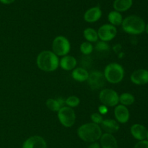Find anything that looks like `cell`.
<instances>
[{
	"instance_id": "obj_1",
	"label": "cell",
	"mask_w": 148,
	"mask_h": 148,
	"mask_svg": "<svg viewBox=\"0 0 148 148\" xmlns=\"http://www.w3.org/2000/svg\"><path fill=\"white\" fill-rule=\"evenodd\" d=\"M36 64L38 68L46 72H52L58 68L59 60L57 55L49 50L42 51L38 54L36 59Z\"/></svg>"
},
{
	"instance_id": "obj_2",
	"label": "cell",
	"mask_w": 148,
	"mask_h": 148,
	"mask_svg": "<svg viewBox=\"0 0 148 148\" xmlns=\"http://www.w3.org/2000/svg\"><path fill=\"white\" fill-rule=\"evenodd\" d=\"M77 135L85 142H95L101 138L102 129L96 123H87L78 128Z\"/></svg>"
},
{
	"instance_id": "obj_3",
	"label": "cell",
	"mask_w": 148,
	"mask_h": 148,
	"mask_svg": "<svg viewBox=\"0 0 148 148\" xmlns=\"http://www.w3.org/2000/svg\"><path fill=\"white\" fill-rule=\"evenodd\" d=\"M122 28L130 34H140L145 30V23L141 17L137 15H130L122 21Z\"/></svg>"
},
{
	"instance_id": "obj_4",
	"label": "cell",
	"mask_w": 148,
	"mask_h": 148,
	"mask_svg": "<svg viewBox=\"0 0 148 148\" xmlns=\"http://www.w3.org/2000/svg\"><path fill=\"white\" fill-rule=\"evenodd\" d=\"M104 76L106 81L111 84H118L121 82L124 76V70L120 64L111 62L104 69Z\"/></svg>"
},
{
	"instance_id": "obj_5",
	"label": "cell",
	"mask_w": 148,
	"mask_h": 148,
	"mask_svg": "<svg viewBox=\"0 0 148 148\" xmlns=\"http://www.w3.org/2000/svg\"><path fill=\"white\" fill-rule=\"evenodd\" d=\"M70 49V42L63 36H56L52 42V51L57 56H65L69 53Z\"/></svg>"
},
{
	"instance_id": "obj_6",
	"label": "cell",
	"mask_w": 148,
	"mask_h": 148,
	"mask_svg": "<svg viewBox=\"0 0 148 148\" xmlns=\"http://www.w3.org/2000/svg\"><path fill=\"white\" fill-rule=\"evenodd\" d=\"M58 118L61 124L64 127H72L75 123L76 115L72 107L68 106H63L58 111Z\"/></svg>"
},
{
	"instance_id": "obj_7",
	"label": "cell",
	"mask_w": 148,
	"mask_h": 148,
	"mask_svg": "<svg viewBox=\"0 0 148 148\" xmlns=\"http://www.w3.org/2000/svg\"><path fill=\"white\" fill-rule=\"evenodd\" d=\"M101 102L107 107H114L119 102L118 93L111 89H103L99 94Z\"/></svg>"
},
{
	"instance_id": "obj_8",
	"label": "cell",
	"mask_w": 148,
	"mask_h": 148,
	"mask_svg": "<svg viewBox=\"0 0 148 148\" xmlns=\"http://www.w3.org/2000/svg\"><path fill=\"white\" fill-rule=\"evenodd\" d=\"M104 74L99 71H92L89 73L87 81L92 90H97L103 88L106 85Z\"/></svg>"
},
{
	"instance_id": "obj_9",
	"label": "cell",
	"mask_w": 148,
	"mask_h": 148,
	"mask_svg": "<svg viewBox=\"0 0 148 148\" xmlns=\"http://www.w3.org/2000/svg\"><path fill=\"white\" fill-rule=\"evenodd\" d=\"M117 30L111 24H104L99 28L98 30V38L103 41H110L116 36Z\"/></svg>"
},
{
	"instance_id": "obj_10",
	"label": "cell",
	"mask_w": 148,
	"mask_h": 148,
	"mask_svg": "<svg viewBox=\"0 0 148 148\" xmlns=\"http://www.w3.org/2000/svg\"><path fill=\"white\" fill-rule=\"evenodd\" d=\"M23 148H47L46 142L40 136H33L26 139Z\"/></svg>"
},
{
	"instance_id": "obj_11",
	"label": "cell",
	"mask_w": 148,
	"mask_h": 148,
	"mask_svg": "<svg viewBox=\"0 0 148 148\" xmlns=\"http://www.w3.org/2000/svg\"><path fill=\"white\" fill-rule=\"evenodd\" d=\"M131 81L137 85H144L148 83V71L139 69L134 71L131 75Z\"/></svg>"
},
{
	"instance_id": "obj_12",
	"label": "cell",
	"mask_w": 148,
	"mask_h": 148,
	"mask_svg": "<svg viewBox=\"0 0 148 148\" xmlns=\"http://www.w3.org/2000/svg\"><path fill=\"white\" fill-rule=\"evenodd\" d=\"M114 115L119 123H125L130 119V112L125 105L119 104L114 109Z\"/></svg>"
},
{
	"instance_id": "obj_13",
	"label": "cell",
	"mask_w": 148,
	"mask_h": 148,
	"mask_svg": "<svg viewBox=\"0 0 148 148\" xmlns=\"http://www.w3.org/2000/svg\"><path fill=\"white\" fill-rule=\"evenodd\" d=\"M102 16V10L99 7H93L88 9L84 14V20L88 23H95Z\"/></svg>"
},
{
	"instance_id": "obj_14",
	"label": "cell",
	"mask_w": 148,
	"mask_h": 148,
	"mask_svg": "<svg viewBox=\"0 0 148 148\" xmlns=\"http://www.w3.org/2000/svg\"><path fill=\"white\" fill-rule=\"evenodd\" d=\"M101 128L106 131V133L112 134L118 131L119 129V124L114 119H105L101 123Z\"/></svg>"
},
{
	"instance_id": "obj_15",
	"label": "cell",
	"mask_w": 148,
	"mask_h": 148,
	"mask_svg": "<svg viewBox=\"0 0 148 148\" xmlns=\"http://www.w3.org/2000/svg\"><path fill=\"white\" fill-rule=\"evenodd\" d=\"M100 139L102 148H118L116 139L111 133H103Z\"/></svg>"
},
{
	"instance_id": "obj_16",
	"label": "cell",
	"mask_w": 148,
	"mask_h": 148,
	"mask_svg": "<svg viewBox=\"0 0 148 148\" xmlns=\"http://www.w3.org/2000/svg\"><path fill=\"white\" fill-rule=\"evenodd\" d=\"M59 65L64 71H72L77 65V59L71 55H65L62 57L59 61Z\"/></svg>"
},
{
	"instance_id": "obj_17",
	"label": "cell",
	"mask_w": 148,
	"mask_h": 148,
	"mask_svg": "<svg viewBox=\"0 0 148 148\" xmlns=\"http://www.w3.org/2000/svg\"><path fill=\"white\" fill-rule=\"evenodd\" d=\"M147 130L143 125L136 123L132 126L131 133L136 139L138 140H144L146 138Z\"/></svg>"
},
{
	"instance_id": "obj_18",
	"label": "cell",
	"mask_w": 148,
	"mask_h": 148,
	"mask_svg": "<svg viewBox=\"0 0 148 148\" xmlns=\"http://www.w3.org/2000/svg\"><path fill=\"white\" fill-rule=\"evenodd\" d=\"M89 73L84 68H76L73 69L72 73V77L74 80L79 82H83L88 80Z\"/></svg>"
},
{
	"instance_id": "obj_19",
	"label": "cell",
	"mask_w": 148,
	"mask_h": 148,
	"mask_svg": "<svg viewBox=\"0 0 148 148\" xmlns=\"http://www.w3.org/2000/svg\"><path fill=\"white\" fill-rule=\"evenodd\" d=\"M132 0H115L114 1L113 7L116 11L121 12L130 9V7L132 6Z\"/></svg>"
},
{
	"instance_id": "obj_20",
	"label": "cell",
	"mask_w": 148,
	"mask_h": 148,
	"mask_svg": "<svg viewBox=\"0 0 148 148\" xmlns=\"http://www.w3.org/2000/svg\"><path fill=\"white\" fill-rule=\"evenodd\" d=\"M108 21L110 22V24L113 25L114 26H120L123 21L121 14L119 12L116 11V10L110 12L108 15Z\"/></svg>"
},
{
	"instance_id": "obj_21",
	"label": "cell",
	"mask_w": 148,
	"mask_h": 148,
	"mask_svg": "<svg viewBox=\"0 0 148 148\" xmlns=\"http://www.w3.org/2000/svg\"><path fill=\"white\" fill-rule=\"evenodd\" d=\"M83 36L86 39L87 41H89L90 43L98 41V32L92 28H88L85 29L83 31Z\"/></svg>"
},
{
	"instance_id": "obj_22",
	"label": "cell",
	"mask_w": 148,
	"mask_h": 148,
	"mask_svg": "<svg viewBox=\"0 0 148 148\" xmlns=\"http://www.w3.org/2000/svg\"><path fill=\"white\" fill-rule=\"evenodd\" d=\"M119 102L123 105H131L134 102V97L130 93H123L119 96Z\"/></svg>"
},
{
	"instance_id": "obj_23",
	"label": "cell",
	"mask_w": 148,
	"mask_h": 148,
	"mask_svg": "<svg viewBox=\"0 0 148 148\" xmlns=\"http://www.w3.org/2000/svg\"><path fill=\"white\" fill-rule=\"evenodd\" d=\"M46 106L50 110L53 112H58L62 107L56 99H48L46 102Z\"/></svg>"
},
{
	"instance_id": "obj_24",
	"label": "cell",
	"mask_w": 148,
	"mask_h": 148,
	"mask_svg": "<svg viewBox=\"0 0 148 148\" xmlns=\"http://www.w3.org/2000/svg\"><path fill=\"white\" fill-rule=\"evenodd\" d=\"M79 49L84 55H89L93 51V46L90 42L84 41L81 44Z\"/></svg>"
},
{
	"instance_id": "obj_25",
	"label": "cell",
	"mask_w": 148,
	"mask_h": 148,
	"mask_svg": "<svg viewBox=\"0 0 148 148\" xmlns=\"http://www.w3.org/2000/svg\"><path fill=\"white\" fill-rule=\"evenodd\" d=\"M80 100L77 96H70L65 100V104L70 107H75L79 105Z\"/></svg>"
},
{
	"instance_id": "obj_26",
	"label": "cell",
	"mask_w": 148,
	"mask_h": 148,
	"mask_svg": "<svg viewBox=\"0 0 148 148\" xmlns=\"http://www.w3.org/2000/svg\"><path fill=\"white\" fill-rule=\"evenodd\" d=\"M95 49L98 52H106L110 49L109 46L107 44L106 41H101L97 42L96 45L95 46Z\"/></svg>"
},
{
	"instance_id": "obj_27",
	"label": "cell",
	"mask_w": 148,
	"mask_h": 148,
	"mask_svg": "<svg viewBox=\"0 0 148 148\" xmlns=\"http://www.w3.org/2000/svg\"><path fill=\"white\" fill-rule=\"evenodd\" d=\"M90 118L91 120H92V123H96V124L98 125L101 124V123H102L103 120L102 115L98 113H92V114L90 115Z\"/></svg>"
},
{
	"instance_id": "obj_28",
	"label": "cell",
	"mask_w": 148,
	"mask_h": 148,
	"mask_svg": "<svg viewBox=\"0 0 148 148\" xmlns=\"http://www.w3.org/2000/svg\"><path fill=\"white\" fill-rule=\"evenodd\" d=\"M134 148H148V141L145 139L140 141L136 144Z\"/></svg>"
},
{
	"instance_id": "obj_29",
	"label": "cell",
	"mask_w": 148,
	"mask_h": 148,
	"mask_svg": "<svg viewBox=\"0 0 148 148\" xmlns=\"http://www.w3.org/2000/svg\"><path fill=\"white\" fill-rule=\"evenodd\" d=\"M98 110H99L100 114H101V115L106 114L108 111V107L106 105H104V104H101V106H99V107H98Z\"/></svg>"
},
{
	"instance_id": "obj_30",
	"label": "cell",
	"mask_w": 148,
	"mask_h": 148,
	"mask_svg": "<svg viewBox=\"0 0 148 148\" xmlns=\"http://www.w3.org/2000/svg\"><path fill=\"white\" fill-rule=\"evenodd\" d=\"M88 148H101L100 147V145L97 142H92L90 145L88 147Z\"/></svg>"
},
{
	"instance_id": "obj_31",
	"label": "cell",
	"mask_w": 148,
	"mask_h": 148,
	"mask_svg": "<svg viewBox=\"0 0 148 148\" xmlns=\"http://www.w3.org/2000/svg\"><path fill=\"white\" fill-rule=\"evenodd\" d=\"M56 100H58V102H59V104H60V105L62 106V107H63L64 105L65 104V100L64 98H62V97H59V98H57Z\"/></svg>"
},
{
	"instance_id": "obj_32",
	"label": "cell",
	"mask_w": 148,
	"mask_h": 148,
	"mask_svg": "<svg viewBox=\"0 0 148 148\" xmlns=\"http://www.w3.org/2000/svg\"><path fill=\"white\" fill-rule=\"evenodd\" d=\"M15 0H0V2L4 4H10L13 3Z\"/></svg>"
},
{
	"instance_id": "obj_33",
	"label": "cell",
	"mask_w": 148,
	"mask_h": 148,
	"mask_svg": "<svg viewBox=\"0 0 148 148\" xmlns=\"http://www.w3.org/2000/svg\"><path fill=\"white\" fill-rule=\"evenodd\" d=\"M145 30H146V32H147V33L148 34V24L145 26Z\"/></svg>"
},
{
	"instance_id": "obj_34",
	"label": "cell",
	"mask_w": 148,
	"mask_h": 148,
	"mask_svg": "<svg viewBox=\"0 0 148 148\" xmlns=\"http://www.w3.org/2000/svg\"><path fill=\"white\" fill-rule=\"evenodd\" d=\"M146 138H147V141H148V131H147V135H146Z\"/></svg>"
}]
</instances>
